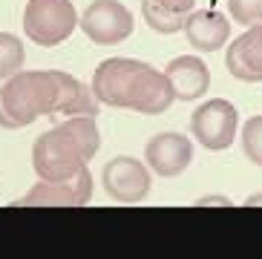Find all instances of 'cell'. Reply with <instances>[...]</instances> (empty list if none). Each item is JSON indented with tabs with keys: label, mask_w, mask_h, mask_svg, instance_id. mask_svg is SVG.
<instances>
[{
	"label": "cell",
	"mask_w": 262,
	"mask_h": 259,
	"mask_svg": "<svg viewBox=\"0 0 262 259\" xmlns=\"http://www.w3.org/2000/svg\"><path fill=\"white\" fill-rule=\"evenodd\" d=\"M81 15L72 0H29L24 9V32L32 44L52 49L75 32Z\"/></svg>",
	"instance_id": "277c9868"
},
{
	"label": "cell",
	"mask_w": 262,
	"mask_h": 259,
	"mask_svg": "<svg viewBox=\"0 0 262 259\" xmlns=\"http://www.w3.org/2000/svg\"><path fill=\"white\" fill-rule=\"evenodd\" d=\"M170 87L179 101H199L210 90V69L196 55H179L164 67Z\"/></svg>",
	"instance_id": "7c38bea8"
},
{
	"label": "cell",
	"mask_w": 262,
	"mask_h": 259,
	"mask_svg": "<svg viewBox=\"0 0 262 259\" xmlns=\"http://www.w3.org/2000/svg\"><path fill=\"white\" fill-rule=\"evenodd\" d=\"M81 32L98 46L121 44L133 35V12L118 0H95L86 6V12L78 20Z\"/></svg>",
	"instance_id": "52a82bcc"
},
{
	"label": "cell",
	"mask_w": 262,
	"mask_h": 259,
	"mask_svg": "<svg viewBox=\"0 0 262 259\" xmlns=\"http://www.w3.org/2000/svg\"><path fill=\"white\" fill-rule=\"evenodd\" d=\"M242 205H245V207H262V193H256V196H248Z\"/></svg>",
	"instance_id": "d6986e66"
},
{
	"label": "cell",
	"mask_w": 262,
	"mask_h": 259,
	"mask_svg": "<svg viewBox=\"0 0 262 259\" xmlns=\"http://www.w3.org/2000/svg\"><path fill=\"white\" fill-rule=\"evenodd\" d=\"M239 130V113L231 101L210 98L190 115V133L205 150L222 153L233 144Z\"/></svg>",
	"instance_id": "5b68a950"
},
{
	"label": "cell",
	"mask_w": 262,
	"mask_h": 259,
	"mask_svg": "<svg viewBox=\"0 0 262 259\" xmlns=\"http://www.w3.org/2000/svg\"><path fill=\"white\" fill-rule=\"evenodd\" d=\"M144 161L159 179H176L193 161V144L182 133H156L144 147Z\"/></svg>",
	"instance_id": "9c48e42d"
},
{
	"label": "cell",
	"mask_w": 262,
	"mask_h": 259,
	"mask_svg": "<svg viewBox=\"0 0 262 259\" xmlns=\"http://www.w3.org/2000/svg\"><path fill=\"white\" fill-rule=\"evenodd\" d=\"M101 182H104V190L113 202L118 205H136V202H144L150 187H153V179H150V167L141 164L139 159L133 156H116L110 159L101 170Z\"/></svg>",
	"instance_id": "8992f818"
},
{
	"label": "cell",
	"mask_w": 262,
	"mask_h": 259,
	"mask_svg": "<svg viewBox=\"0 0 262 259\" xmlns=\"http://www.w3.org/2000/svg\"><path fill=\"white\" fill-rule=\"evenodd\" d=\"M162 3L173 12H182V15H190L193 6H196V0H162Z\"/></svg>",
	"instance_id": "ac0fdd59"
},
{
	"label": "cell",
	"mask_w": 262,
	"mask_h": 259,
	"mask_svg": "<svg viewBox=\"0 0 262 259\" xmlns=\"http://www.w3.org/2000/svg\"><path fill=\"white\" fill-rule=\"evenodd\" d=\"M228 15L242 26L262 23V0H228Z\"/></svg>",
	"instance_id": "2e32d148"
},
{
	"label": "cell",
	"mask_w": 262,
	"mask_h": 259,
	"mask_svg": "<svg viewBox=\"0 0 262 259\" xmlns=\"http://www.w3.org/2000/svg\"><path fill=\"white\" fill-rule=\"evenodd\" d=\"M93 92L107 107L162 115L173 107L176 92L167 75L136 58H107L93 72Z\"/></svg>",
	"instance_id": "7a4b0ae2"
},
{
	"label": "cell",
	"mask_w": 262,
	"mask_h": 259,
	"mask_svg": "<svg viewBox=\"0 0 262 259\" xmlns=\"http://www.w3.org/2000/svg\"><path fill=\"white\" fill-rule=\"evenodd\" d=\"M239 138H242V153L248 156V161L262 167V115L248 118Z\"/></svg>",
	"instance_id": "9a60e30c"
},
{
	"label": "cell",
	"mask_w": 262,
	"mask_h": 259,
	"mask_svg": "<svg viewBox=\"0 0 262 259\" xmlns=\"http://www.w3.org/2000/svg\"><path fill=\"white\" fill-rule=\"evenodd\" d=\"M182 32L196 52H216L231 38V20L216 9H196L185 17Z\"/></svg>",
	"instance_id": "8fae6325"
},
{
	"label": "cell",
	"mask_w": 262,
	"mask_h": 259,
	"mask_svg": "<svg viewBox=\"0 0 262 259\" xmlns=\"http://www.w3.org/2000/svg\"><path fill=\"white\" fill-rule=\"evenodd\" d=\"M141 17L153 32L159 35H176L179 29H185V17L182 12H173L162 3V0H141Z\"/></svg>",
	"instance_id": "4fadbf2b"
},
{
	"label": "cell",
	"mask_w": 262,
	"mask_h": 259,
	"mask_svg": "<svg viewBox=\"0 0 262 259\" xmlns=\"http://www.w3.org/2000/svg\"><path fill=\"white\" fill-rule=\"evenodd\" d=\"M93 199V176L90 170H81L72 179L63 182H47L40 179L20 202L17 207H84Z\"/></svg>",
	"instance_id": "ba28073f"
},
{
	"label": "cell",
	"mask_w": 262,
	"mask_h": 259,
	"mask_svg": "<svg viewBox=\"0 0 262 259\" xmlns=\"http://www.w3.org/2000/svg\"><path fill=\"white\" fill-rule=\"evenodd\" d=\"M93 84H81L61 69H29L0 87V130H24L40 115H98Z\"/></svg>",
	"instance_id": "6da1fadb"
},
{
	"label": "cell",
	"mask_w": 262,
	"mask_h": 259,
	"mask_svg": "<svg viewBox=\"0 0 262 259\" xmlns=\"http://www.w3.org/2000/svg\"><path fill=\"white\" fill-rule=\"evenodd\" d=\"M193 205L196 207H231L233 202L228 196H202V199H196Z\"/></svg>",
	"instance_id": "e0dca14e"
},
{
	"label": "cell",
	"mask_w": 262,
	"mask_h": 259,
	"mask_svg": "<svg viewBox=\"0 0 262 259\" xmlns=\"http://www.w3.org/2000/svg\"><path fill=\"white\" fill-rule=\"evenodd\" d=\"M26 61L24 40H17L12 32H0V81L17 75Z\"/></svg>",
	"instance_id": "5bb4252c"
},
{
	"label": "cell",
	"mask_w": 262,
	"mask_h": 259,
	"mask_svg": "<svg viewBox=\"0 0 262 259\" xmlns=\"http://www.w3.org/2000/svg\"><path fill=\"white\" fill-rule=\"evenodd\" d=\"M225 67L242 84H262V23L245 26L225 52Z\"/></svg>",
	"instance_id": "30bf717a"
},
{
	"label": "cell",
	"mask_w": 262,
	"mask_h": 259,
	"mask_svg": "<svg viewBox=\"0 0 262 259\" xmlns=\"http://www.w3.org/2000/svg\"><path fill=\"white\" fill-rule=\"evenodd\" d=\"M101 147V133L93 115H72L63 124H55L32 144V167L38 179L63 182L81 170Z\"/></svg>",
	"instance_id": "3957f363"
}]
</instances>
